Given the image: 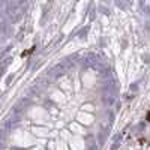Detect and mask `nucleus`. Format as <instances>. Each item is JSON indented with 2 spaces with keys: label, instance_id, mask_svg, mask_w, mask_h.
Instances as JSON below:
<instances>
[{
  "label": "nucleus",
  "instance_id": "nucleus-2",
  "mask_svg": "<svg viewBox=\"0 0 150 150\" xmlns=\"http://www.w3.org/2000/svg\"><path fill=\"white\" fill-rule=\"evenodd\" d=\"M147 120H149V122H150V111H149V112H147Z\"/></svg>",
  "mask_w": 150,
  "mask_h": 150
},
{
  "label": "nucleus",
  "instance_id": "nucleus-1",
  "mask_svg": "<svg viewBox=\"0 0 150 150\" xmlns=\"http://www.w3.org/2000/svg\"><path fill=\"white\" fill-rule=\"evenodd\" d=\"M33 50H35V48H30V50H29V51H24V53H23L21 56H23V57H24V56H29V54H30V53L33 51Z\"/></svg>",
  "mask_w": 150,
  "mask_h": 150
}]
</instances>
